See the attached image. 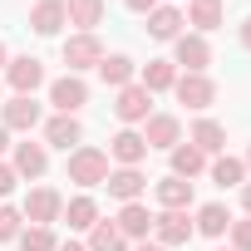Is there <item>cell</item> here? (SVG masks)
Listing matches in <instances>:
<instances>
[{
    "mask_svg": "<svg viewBox=\"0 0 251 251\" xmlns=\"http://www.w3.org/2000/svg\"><path fill=\"white\" fill-rule=\"evenodd\" d=\"M103 177H108V153H99V148H74L69 153V182L99 187Z\"/></svg>",
    "mask_w": 251,
    "mask_h": 251,
    "instance_id": "6da1fadb",
    "label": "cell"
},
{
    "mask_svg": "<svg viewBox=\"0 0 251 251\" xmlns=\"http://www.w3.org/2000/svg\"><path fill=\"white\" fill-rule=\"evenodd\" d=\"M173 94H177V103H187V108H212V103H217V84H212L207 74H177Z\"/></svg>",
    "mask_w": 251,
    "mask_h": 251,
    "instance_id": "7a4b0ae2",
    "label": "cell"
},
{
    "mask_svg": "<svg viewBox=\"0 0 251 251\" xmlns=\"http://www.w3.org/2000/svg\"><path fill=\"white\" fill-rule=\"evenodd\" d=\"M99 59H103L99 35H74V40H64V64H69V74H79V69H99Z\"/></svg>",
    "mask_w": 251,
    "mask_h": 251,
    "instance_id": "3957f363",
    "label": "cell"
},
{
    "mask_svg": "<svg viewBox=\"0 0 251 251\" xmlns=\"http://www.w3.org/2000/svg\"><path fill=\"white\" fill-rule=\"evenodd\" d=\"M50 103H54L59 113H79V108L89 103V84H84L79 74H64V79L50 84Z\"/></svg>",
    "mask_w": 251,
    "mask_h": 251,
    "instance_id": "277c9868",
    "label": "cell"
},
{
    "mask_svg": "<svg viewBox=\"0 0 251 251\" xmlns=\"http://www.w3.org/2000/svg\"><path fill=\"white\" fill-rule=\"evenodd\" d=\"M173 54H177V64L187 74H207V64H212V50H207L202 35H177L173 40Z\"/></svg>",
    "mask_w": 251,
    "mask_h": 251,
    "instance_id": "5b68a950",
    "label": "cell"
},
{
    "mask_svg": "<svg viewBox=\"0 0 251 251\" xmlns=\"http://www.w3.org/2000/svg\"><path fill=\"white\" fill-rule=\"evenodd\" d=\"M5 79H10V89H15V94H35V89L45 84V64H40L35 54H20V59H10V64H5Z\"/></svg>",
    "mask_w": 251,
    "mask_h": 251,
    "instance_id": "8992f818",
    "label": "cell"
},
{
    "mask_svg": "<svg viewBox=\"0 0 251 251\" xmlns=\"http://www.w3.org/2000/svg\"><path fill=\"white\" fill-rule=\"evenodd\" d=\"M148 108H153V94H148L143 84H128V89H118V103H113L118 123H143V118H148Z\"/></svg>",
    "mask_w": 251,
    "mask_h": 251,
    "instance_id": "52a82bcc",
    "label": "cell"
},
{
    "mask_svg": "<svg viewBox=\"0 0 251 251\" xmlns=\"http://www.w3.org/2000/svg\"><path fill=\"white\" fill-rule=\"evenodd\" d=\"M59 212H64V202H59V192H54V187H35V192L25 197V217H30L35 226L59 222Z\"/></svg>",
    "mask_w": 251,
    "mask_h": 251,
    "instance_id": "ba28073f",
    "label": "cell"
},
{
    "mask_svg": "<svg viewBox=\"0 0 251 251\" xmlns=\"http://www.w3.org/2000/svg\"><path fill=\"white\" fill-rule=\"evenodd\" d=\"M148 148H177L182 143V123L173 113H148V133H143Z\"/></svg>",
    "mask_w": 251,
    "mask_h": 251,
    "instance_id": "9c48e42d",
    "label": "cell"
},
{
    "mask_svg": "<svg viewBox=\"0 0 251 251\" xmlns=\"http://www.w3.org/2000/svg\"><path fill=\"white\" fill-rule=\"evenodd\" d=\"M153 231H158V246H182V241H192L187 212H163V217H153Z\"/></svg>",
    "mask_w": 251,
    "mask_h": 251,
    "instance_id": "30bf717a",
    "label": "cell"
},
{
    "mask_svg": "<svg viewBox=\"0 0 251 251\" xmlns=\"http://www.w3.org/2000/svg\"><path fill=\"white\" fill-rule=\"evenodd\" d=\"M45 138H50L54 148H64V153H69V148L84 138V123H79L74 113H54V118L45 123Z\"/></svg>",
    "mask_w": 251,
    "mask_h": 251,
    "instance_id": "8fae6325",
    "label": "cell"
},
{
    "mask_svg": "<svg viewBox=\"0 0 251 251\" xmlns=\"http://www.w3.org/2000/svg\"><path fill=\"white\" fill-rule=\"evenodd\" d=\"M108 153H113V158H118L123 168H138V163L148 158V143H143V133H133V128H123V133H113Z\"/></svg>",
    "mask_w": 251,
    "mask_h": 251,
    "instance_id": "7c38bea8",
    "label": "cell"
},
{
    "mask_svg": "<svg viewBox=\"0 0 251 251\" xmlns=\"http://www.w3.org/2000/svg\"><path fill=\"white\" fill-rule=\"evenodd\" d=\"M103 182H108V192H113L118 202H138V192L148 187V177H143L138 168H118V173H108Z\"/></svg>",
    "mask_w": 251,
    "mask_h": 251,
    "instance_id": "4fadbf2b",
    "label": "cell"
},
{
    "mask_svg": "<svg viewBox=\"0 0 251 251\" xmlns=\"http://www.w3.org/2000/svg\"><path fill=\"white\" fill-rule=\"evenodd\" d=\"M40 123V103L30 99V94H15L10 103H5V128H20V133H30Z\"/></svg>",
    "mask_w": 251,
    "mask_h": 251,
    "instance_id": "5bb4252c",
    "label": "cell"
},
{
    "mask_svg": "<svg viewBox=\"0 0 251 251\" xmlns=\"http://www.w3.org/2000/svg\"><path fill=\"white\" fill-rule=\"evenodd\" d=\"M99 79H103L108 89H128V84H133V59H128V54H103V59H99Z\"/></svg>",
    "mask_w": 251,
    "mask_h": 251,
    "instance_id": "9a60e30c",
    "label": "cell"
},
{
    "mask_svg": "<svg viewBox=\"0 0 251 251\" xmlns=\"http://www.w3.org/2000/svg\"><path fill=\"white\" fill-rule=\"evenodd\" d=\"M123 236H148L153 231V212L143 207V202H123V212H118V222H113Z\"/></svg>",
    "mask_w": 251,
    "mask_h": 251,
    "instance_id": "2e32d148",
    "label": "cell"
},
{
    "mask_svg": "<svg viewBox=\"0 0 251 251\" xmlns=\"http://www.w3.org/2000/svg\"><path fill=\"white\" fill-rule=\"evenodd\" d=\"M64 20H69V15H64V0H40V5L30 10V30H35V35H54Z\"/></svg>",
    "mask_w": 251,
    "mask_h": 251,
    "instance_id": "e0dca14e",
    "label": "cell"
},
{
    "mask_svg": "<svg viewBox=\"0 0 251 251\" xmlns=\"http://www.w3.org/2000/svg\"><path fill=\"white\" fill-rule=\"evenodd\" d=\"M45 168H50L45 143H15V173H20V177H40Z\"/></svg>",
    "mask_w": 251,
    "mask_h": 251,
    "instance_id": "ac0fdd59",
    "label": "cell"
},
{
    "mask_svg": "<svg viewBox=\"0 0 251 251\" xmlns=\"http://www.w3.org/2000/svg\"><path fill=\"white\" fill-rule=\"evenodd\" d=\"M158 202H163V212H187L192 182H187V177H163V182H158Z\"/></svg>",
    "mask_w": 251,
    "mask_h": 251,
    "instance_id": "d6986e66",
    "label": "cell"
},
{
    "mask_svg": "<svg viewBox=\"0 0 251 251\" xmlns=\"http://www.w3.org/2000/svg\"><path fill=\"white\" fill-rule=\"evenodd\" d=\"M64 15H69V25H79V35H94V25L103 20V0H69Z\"/></svg>",
    "mask_w": 251,
    "mask_h": 251,
    "instance_id": "ffe728a7",
    "label": "cell"
},
{
    "mask_svg": "<svg viewBox=\"0 0 251 251\" xmlns=\"http://www.w3.org/2000/svg\"><path fill=\"white\" fill-rule=\"evenodd\" d=\"M192 148H202V153H222L226 148V128L217 118H197L192 123Z\"/></svg>",
    "mask_w": 251,
    "mask_h": 251,
    "instance_id": "44dd1931",
    "label": "cell"
},
{
    "mask_svg": "<svg viewBox=\"0 0 251 251\" xmlns=\"http://www.w3.org/2000/svg\"><path fill=\"white\" fill-rule=\"evenodd\" d=\"M207 168V153L202 148H192V143H177L173 148V177H197Z\"/></svg>",
    "mask_w": 251,
    "mask_h": 251,
    "instance_id": "7402d4cb",
    "label": "cell"
},
{
    "mask_svg": "<svg viewBox=\"0 0 251 251\" xmlns=\"http://www.w3.org/2000/svg\"><path fill=\"white\" fill-rule=\"evenodd\" d=\"M226 226H231V212H226L222 202H207V207L197 212V226H192V231H202V236H226Z\"/></svg>",
    "mask_w": 251,
    "mask_h": 251,
    "instance_id": "603a6c76",
    "label": "cell"
},
{
    "mask_svg": "<svg viewBox=\"0 0 251 251\" xmlns=\"http://www.w3.org/2000/svg\"><path fill=\"white\" fill-rule=\"evenodd\" d=\"M173 84H177V64H168V59H148V64H143V89H148V94L173 89Z\"/></svg>",
    "mask_w": 251,
    "mask_h": 251,
    "instance_id": "cb8c5ba5",
    "label": "cell"
},
{
    "mask_svg": "<svg viewBox=\"0 0 251 251\" xmlns=\"http://www.w3.org/2000/svg\"><path fill=\"white\" fill-rule=\"evenodd\" d=\"M177 25H182V15H177L173 5H158V10L148 15V35H153V40H177Z\"/></svg>",
    "mask_w": 251,
    "mask_h": 251,
    "instance_id": "d4e9b609",
    "label": "cell"
},
{
    "mask_svg": "<svg viewBox=\"0 0 251 251\" xmlns=\"http://www.w3.org/2000/svg\"><path fill=\"white\" fill-rule=\"evenodd\" d=\"M64 222H69L74 231H89V226L99 222V202H94V197H74V202L64 207Z\"/></svg>",
    "mask_w": 251,
    "mask_h": 251,
    "instance_id": "484cf974",
    "label": "cell"
},
{
    "mask_svg": "<svg viewBox=\"0 0 251 251\" xmlns=\"http://www.w3.org/2000/svg\"><path fill=\"white\" fill-rule=\"evenodd\" d=\"M222 0H192V5H187V20L197 25V30H217L222 25Z\"/></svg>",
    "mask_w": 251,
    "mask_h": 251,
    "instance_id": "4316f807",
    "label": "cell"
},
{
    "mask_svg": "<svg viewBox=\"0 0 251 251\" xmlns=\"http://www.w3.org/2000/svg\"><path fill=\"white\" fill-rule=\"evenodd\" d=\"M241 177H246V163L241 158H217L212 163V182L217 187H241Z\"/></svg>",
    "mask_w": 251,
    "mask_h": 251,
    "instance_id": "83f0119b",
    "label": "cell"
},
{
    "mask_svg": "<svg viewBox=\"0 0 251 251\" xmlns=\"http://www.w3.org/2000/svg\"><path fill=\"white\" fill-rule=\"evenodd\" d=\"M89 231H94V236H89V251H123V231H118L113 222H94Z\"/></svg>",
    "mask_w": 251,
    "mask_h": 251,
    "instance_id": "f1b7e54d",
    "label": "cell"
},
{
    "mask_svg": "<svg viewBox=\"0 0 251 251\" xmlns=\"http://www.w3.org/2000/svg\"><path fill=\"white\" fill-rule=\"evenodd\" d=\"M59 241H54V231L50 226H30V231H20V251H54Z\"/></svg>",
    "mask_w": 251,
    "mask_h": 251,
    "instance_id": "f546056e",
    "label": "cell"
},
{
    "mask_svg": "<svg viewBox=\"0 0 251 251\" xmlns=\"http://www.w3.org/2000/svg\"><path fill=\"white\" fill-rule=\"evenodd\" d=\"M20 222H25V217H20L15 207H0V241H15V236H20Z\"/></svg>",
    "mask_w": 251,
    "mask_h": 251,
    "instance_id": "4dcf8cb0",
    "label": "cell"
},
{
    "mask_svg": "<svg viewBox=\"0 0 251 251\" xmlns=\"http://www.w3.org/2000/svg\"><path fill=\"white\" fill-rule=\"evenodd\" d=\"M226 231H231V251H251V217L246 222H231Z\"/></svg>",
    "mask_w": 251,
    "mask_h": 251,
    "instance_id": "1f68e13d",
    "label": "cell"
},
{
    "mask_svg": "<svg viewBox=\"0 0 251 251\" xmlns=\"http://www.w3.org/2000/svg\"><path fill=\"white\" fill-rule=\"evenodd\" d=\"M15 182H20V173L0 163V197H10V192H15Z\"/></svg>",
    "mask_w": 251,
    "mask_h": 251,
    "instance_id": "d6a6232c",
    "label": "cell"
},
{
    "mask_svg": "<svg viewBox=\"0 0 251 251\" xmlns=\"http://www.w3.org/2000/svg\"><path fill=\"white\" fill-rule=\"evenodd\" d=\"M123 5L138 10V15H153V10H158V0H123Z\"/></svg>",
    "mask_w": 251,
    "mask_h": 251,
    "instance_id": "836d02e7",
    "label": "cell"
},
{
    "mask_svg": "<svg viewBox=\"0 0 251 251\" xmlns=\"http://www.w3.org/2000/svg\"><path fill=\"white\" fill-rule=\"evenodd\" d=\"M241 45L251 50V15H246V25H241Z\"/></svg>",
    "mask_w": 251,
    "mask_h": 251,
    "instance_id": "e575fe53",
    "label": "cell"
},
{
    "mask_svg": "<svg viewBox=\"0 0 251 251\" xmlns=\"http://www.w3.org/2000/svg\"><path fill=\"white\" fill-rule=\"evenodd\" d=\"M54 251H89V246H74V241H64V246H54Z\"/></svg>",
    "mask_w": 251,
    "mask_h": 251,
    "instance_id": "d590c367",
    "label": "cell"
},
{
    "mask_svg": "<svg viewBox=\"0 0 251 251\" xmlns=\"http://www.w3.org/2000/svg\"><path fill=\"white\" fill-rule=\"evenodd\" d=\"M241 202H246V212H251V182H246V187H241Z\"/></svg>",
    "mask_w": 251,
    "mask_h": 251,
    "instance_id": "8d00e7d4",
    "label": "cell"
},
{
    "mask_svg": "<svg viewBox=\"0 0 251 251\" xmlns=\"http://www.w3.org/2000/svg\"><path fill=\"white\" fill-rule=\"evenodd\" d=\"M5 148H10V138H5V128H0V153H5Z\"/></svg>",
    "mask_w": 251,
    "mask_h": 251,
    "instance_id": "74e56055",
    "label": "cell"
},
{
    "mask_svg": "<svg viewBox=\"0 0 251 251\" xmlns=\"http://www.w3.org/2000/svg\"><path fill=\"white\" fill-rule=\"evenodd\" d=\"M133 251H163V246H148V241H143V246H133Z\"/></svg>",
    "mask_w": 251,
    "mask_h": 251,
    "instance_id": "f35d334b",
    "label": "cell"
},
{
    "mask_svg": "<svg viewBox=\"0 0 251 251\" xmlns=\"http://www.w3.org/2000/svg\"><path fill=\"white\" fill-rule=\"evenodd\" d=\"M0 64H10V59H5V45H0Z\"/></svg>",
    "mask_w": 251,
    "mask_h": 251,
    "instance_id": "ab89813d",
    "label": "cell"
},
{
    "mask_svg": "<svg viewBox=\"0 0 251 251\" xmlns=\"http://www.w3.org/2000/svg\"><path fill=\"white\" fill-rule=\"evenodd\" d=\"M246 163H251V153H246Z\"/></svg>",
    "mask_w": 251,
    "mask_h": 251,
    "instance_id": "60d3db41",
    "label": "cell"
}]
</instances>
